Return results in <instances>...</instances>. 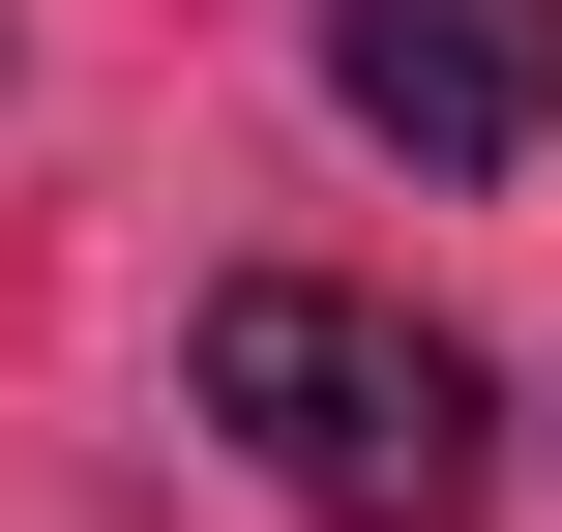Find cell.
<instances>
[{
    "instance_id": "6da1fadb",
    "label": "cell",
    "mask_w": 562,
    "mask_h": 532,
    "mask_svg": "<svg viewBox=\"0 0 562 532\" xmlns=\"http://www.w3.org/2000/svg\"><path fill=\"white\" fill-rule=\"evenodd\" d=\"M207 444H267L296 532H474L504 503L474 326H415V296H356V267H237V296H207Z\"/></svg>"
},
{
    "instance_id": "7a4b0ae2",
    "label": "cell",
    "mask_w": 562,
    "mask_h": 532,
    "mask_svg": "<svg viewBox=\"0 0 562 532\" xmlns=\"http://www.w3.org/2000/svg\"><path fill=\"white\" fill-rule=\"evenodd\" d=\"M326 118L415 178H533L562 148V0H326Z\"/></svg>"
}]
</instances>
